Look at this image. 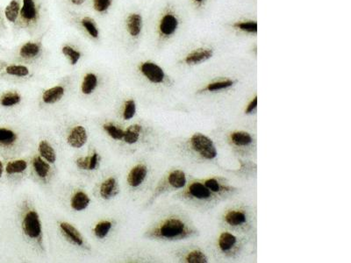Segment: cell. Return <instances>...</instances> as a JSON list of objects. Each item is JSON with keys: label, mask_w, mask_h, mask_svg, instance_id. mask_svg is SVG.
<instances>
[{"label": "cell", "mask_w": 351, "mask_h": 263, "mask_svg": "<svg viewBox=\"0 0 351 263\" xmlns=\"http://www.w3.org/2000/svg\"><path fill=\"white\" fill-rule=\"evenodd\" d=\"M199 231L190 218L185 215H170L162 219L145 233L151 240L163 241H179L196 238Z\"/></svg>", "instance_id": "obj_1"}, {"label": "cell", "mask_w": 351, "mask_h": 263, "mask_svg": "<svg viewBox=\"0 0 351 263\" xmlns=\"http://www.w3.org/2000/svg\"><path fill=\"white\" fill-rule=\"evenodd\" d=\"M183 189L179 195L180 199L196 210H212L222 201L199 180L187 182Z\"/></svg>", "instance_id": "obj_2"}, {"label": "cell", "mask_w": 351, "mask_h": 263, "mask_svg": "<svg viewBox=\"0 0 351 263\" xmlns=\"http://www.w3.org/2000/svg\"><path fill=\"white\" fill-rule=\"evenodd\" d=\"M220 221L227 230L244 236H251L255 231L253 212L245 205H235L227 209L220 217Z\"/></svg>", "instance_id": "obj_3"}, {"label": "cell", "mask_w": 351, "mask_h": 263, "mask_svg": "<svg viewBox=\"0 0 351 263\" xmlns=\"http://www.w3.org/2000/svg\"><path fill=\"white\" fill-rule=\"evenodd\" d=\"M19 19L14 24L16 32H25L34 35L43 25L44 7L41 0H21Z\"/></svg>", "instance_id": "obj_4"}, {"label": "cell", "mask_w": 351, "mask_h": 263, "mask_svg": "<svg viewBox=\"0 0 351 263\" xmlns=\"http://www.w3.org/2000/svg\"><path fill=\"white\" fill-rule=\"evenodd\" d=\"M185 150L197 162H213L218 157V150L213 140L202 133H195L185 143Z\"/></svg>", "instance_id": "obj_5"}, {"label": "cell", "mask_w": 351, "mask_h": 263, "mask_svg": "<svg viewBox=\"0 0 351 263\" xmlns=\"http://www.w3.org/2000/svg\"><path fill=\"white\" fill-rule=\"evenodd\" d=\"M181 27V18L172 7H168L161 13L157 25L156 35L159 43H164L175 37Z\"/></svg>", "instance_id": "obj_6"}, {"label": "cell", "mask_w": 351, "mask_h": 263, "mask_svg": "<svg viewBox=\"0 0 351 263\" xmlns=\"http://www.w3.org/2000/svg\"><path fill=\"white\" fill-rule=\"evenodd\" d=\"M246 236L237 235L235 232L226 230L220 232L216 240L217 252L227 259H235L244 250Z\"/></svg>", "instance_id": "obj_7"}, {"label": "cell", "mask_w": 351, "mask_h": 263, "mask_svg": "<svg viewBox=\"0 0 351 263\" xmlns=\"http://www.w3.org/2000/svg\"><path fill=\"white\" fill-rule=\"evenodd\" d=\"M227 143L232 150L241 156H248L256 150V140L245 130H233L227 135Z\"/></svg>", "instance_id": "obj_8"}, {"label": "cell", "mask_w": 351, "mask_h": 263, "mask_svg": "<svg viewBox=\"0 0 351 263\" xmlns=\"http://www.w3.org/2000/svg\"><path fill=\"white\" fill-rule=\"evenodd\" d=\"M144 29L143 17L138 12H131L126 15L123 20V36L129 43L138 42Z\"/></svg>", "instance_id": "obj_9"}, {"label": "cell", "mask_w": 351, "mask_h": 263, "mask_svg": "<svg viewBox=\"0 0 351 263\" xmlns=\"http://www.w3.org/2000/svg\"><path fill=\"white\" fill-rule=\"evenodd\" d=\"M44 47L42 38L35 41H27L19 45L14 52V58L17 61L33 63L41 59L43 56Z\"/></svg>", "instance_id": "obj_10"}, {"label": "cell", "mask_w": 351, "mask_h": 263, "mask_svg": "<svg viewBox=\"0 0 351 263\" xmlns=\"http://www.w3.org/2000/svg\"><path fill=\"white\" fill-rule=\"evenodd\" d=\"M139 72L147 81L153 85H166L169 83V76L164 69L151 60L141 62L138 66Z\"/></svg>", "instance_id": "obj_11"}, {"label": "cell", "mask_w": 351, "mask_h": 263, "mask_svg": "<svg viewBox=\"0 0 351 263\" xmlns=\"http://www.w3.org/2000/svg\"><path fill=\"white\" fill-rule=\"evenodd\" d=\"M202 182L222 201L230 198L238 192V189L231 185L228 179L221 176H210L202 180Z\"/></svg>", "instance_id": "obj_12"}, {"label": "cell", "mask_w": 351, "mask_h": 263, "mask_svg": "<svg viewBox=\"0 0 351 263\" xmlns=\"http://www.w3.org/2000/svg\"><path fill=\"white\" fill-rule=\"evenodd\" d=\"M187 183V177L185 171L182 169H174L167 175L163 182L158 185L155 191L154 197H159L161 194L169 190H180L185 187Z\"/></svg>", "instance_id": "obj_13"}, {"label": "cell", "mask_w": 351, "mask_h": 263, "mask_svg": "<svg viewBox=\"0 0 351 263\" xmlns=\"http://www.w3.org/2000/svg\"><path fill=\"white\" fill-rule=\"evenodd\" d=\"M22 230L26 236L32 240H39L41 238L42 233L41 219L35 211H29L24 215L22 219Z\"/></svg>", "instance_id": "obj_14"}, {"label": "cell", "mask_w": 351, "mask_h": 263, "mask_svg": "<svg viewBox=\"0 0 351 263\" xmlns=\"http://www.w3.org/2000/svg\"><path fill=\"white\" fill-rule=\"evenodd\" d=\"M213 55L214 50L212 47H197L185 55L182 59V63L189 67L200 65L213 58Z\"/></svg>", "instance_id": "obj_15"}, {"label": "cell", "mask_w": 351, "mask_h": 263, "mask_svg": "<svg viewBox=\"0 0 351 263\" xmlns=\"http://www.w3.org/2000/svg\"><path fill=\"white\" fill-rule=\"evenodd\" d=\"M237 84V80L229 77H224V78L215 79L213 81L209 82L208 84L197 90V95L203 94H214L219 93L222 91H229L233 87H235Z\"/></svg>", "instance_id": "obj_16"}, {"label": "cell", "mask_w": 351, "mask_h": 263, "mask_svg": "<svg viewBox=\"0 0 351 263\" xmlns=\"http://www.w3.org/2000/svg\"><path fill=\"white\" fill-rule=\"evenodd\" d=\"M79 25L89 37L97 41L101 37V31L97 22L91 16H83L79 19Z\"/></svg>", "instance_id": "obj_17"}, {"label": "cell", "mask_w": 351, "mask_h": 263, "mask_svg": "<svg viewBox=\"0 0 351 263\" xmlns=\"http://www.w3.org/2000/svg\"><path fill=\"white\" fill-rule=\"evenodd\" d=\"M87 132L84 126L77 125L69 133V136L67 138L68 144L74 148H80L84 147L87 142Z\"/></svg>", "instance_id": "obj_18"}, {"label": "cell", "mask_w": 351, "mask_h": 263, "mask_svg": "<svg viewBox=\"0 0 351 263\" xmlns=\"http://www.w3.org/2000/svg\"><path fill=\"white\" fill-rule=\"evenodd\" d=\"M147 175V168L144 164H138L129 171L128 175V183L133 188L139 187L144 182Z\"/></svg>", "instance_id": "obj_19"}, {"label": "cell", "mask_w": 351, "mask_h": 263, "mask_svg": "<svg viewBox=\"0 0 351 263\" xmlns=\"http://www.w3.org/2000/svg\"><path fill=\"white\" fill-rule=\"evenodd\" d=\"M59 226L63 236L69 242H71L72 244L77 245V246H79V247L84 246V238H83V236L79 232V230L74 227L71 224L67 222H62L60 223Z\"/></svg>", "instance_id": "obj_20"}, {"label": "cell", "mask_w": 351, "mask_h": 263, "mask_svg": "<svg viewBox=\"0 0 351 263\" xmlns=\"http://www.w3.org/2000/svg\"><path fill=\"white\" fill-rule=\"evenodd\" d=\"M181 261L186 263H207L209 262V258L201 248H193L184 252Z\"/></svg>", "instance_id": "obj_21"}, {"label": "cell", "mask_w": 351, "mask_h": 263, "mask_svg": "<svg viewBox=\"0 0 351 263\" xmlns=\"http://www.w3.org/2000/svg\"><path fill=\"white\" fill-rule=\"evenodd\" d=\"M231 28L235 31L240 32L245 35H256L258 31L257 21L255 19L237 20L233 23Z\"/></svg>", "instance_id": "obj_22"}, {"label": "cell", "mask_w": 351, "mask_h": 263, "mask_svg": "<svg viewBox=\"0 0 351 263\" xmlns=\"http://www.w3.org/2000/svg\"><path fill=\"white\" fill-rule=\"evenodd\" d=\"M118 182L114 177H109L102 182L99 189V194L103 199L109 200L115 197L118 193Z\"/></svg>", "instance_id": "obj_23"}, {"label": "cell", "mask_w": 351, "mask_h": 263, "mask_svg": "<svg viewBox=\"0 0 351 263\" xmlns=\"http://www.w3.org/2000/svg\"><path fill=\"white\" fill-rule=\"evenodd\" d=\"M21 0H11L10 3L4 10L5 19L11 24H15L19 19V13L21 9Z\"/></svg>", "instance_id": "obj_24"}, {"label": "cell", "mask_w": 351, "mask_h": 263, "mask_svg": "<svg viewBox=\"0 0 351 263\" xmlns=\"http://www.w3.org/2000/svg\"><path fill=\"white\" fill-rule=\"evenodd\" d=\"M65 94V89L62 85H57L49 88L44 91L42 94V101L45 103H55L63 98Z\"/></svg>", "instance_id": "obj_25"}, {"label": "cell", "mask_w": 351, "mask_h": 263, "mask_svg": "<svg viewBox=\"0 0 351 263\" xmlns=\"http://www.w3.org/2000/svg\"><path fill=\"white\" fill-rule=\"evenodd\" d=\"M61 50H62V54L63 56L68 59L69 63L73 66L77 65L83 57V54L79 47L71 43L64 44L61 48Z\"/></svg>", "instance_id": "obj_26"}, {"label": "cell", "mask_w": 351, "mask_h": 263, "mask_svg": "<svg viewBox=\"0 0 351 263\" xmlns=\"http://www.w3.org/2000/svg\"><path fill=\"white\" fill-rule=\"evenodd\" d=\"M98 85L97 75L93 72L86 73L81 84V91L83 94L91 95L94 92Z\"/></svg>", "instance_id": "obj_27"}, {"label": "cell", "mask_w": 351, "mask_h": 263, "mask_svg": "<svg viewBox=\"0 0 351 263\" xmlns=\"http://www.w3.org/2000/svg\"><path fill=\"white\" fill-rule=\"evenodd\" d=\"M90 197L84 191H77L75 194L73 195L70 200V205L73 210L81 212L84 211L89 206L90 204Z\"/></svg>", "instance_id": "obj_28"}, {"label": "cell", "mask_w": 351, "mask_h": 263, "mask_svg": "<svg viewBox=\"0 0 351 263\" xmlns=\"http://www.w3.org/2000/svg\"><path fill=\"white\" fill-rule=\"evenodd\" d=\"M99 160H101L99 154L94 153L91 156L79 157V159L76 161V164L79 169L91 171L97 169Z\"/></svg>", "instance_id": "obj_29"}, {"label": "cell", "mask_w": 351, "mask_h": 263, "mask_svg": "<svg viewBox=\"0 0 351 263\" xmlns=\"http://www.w3.org/2000/svg\"><path fill=\"white\" fill-rule=\"evenodd\" d=\"M5 74L10 77L25 78L30 75L29 68L20 64H11L6 67Z\"/></svg>", "instance_id": "obj_30"}, {"label": "cell", "mask_w": 351, "mask_h": 263, "mask_svg": "<svg viewBox=\"0 0 351 263\" xmlns=\"http://www.w3.org/2000/svg\"><path fill=\"white\" fill-rule=\"evenodd\" d=\"M142 127L141 125H132L124 131L122 141L129 145L135 144L140 139Z\"/></svg>", "instance_id": "obj_31"}, {"label": "cell", "mask_w": 351, "mask_h": 263, "mask_svg": "<svg viewBox=\"0 0 351 263\" xmlns=\"http://www.w3.org/2000/svg\"><path fill=\"white\" fill-rule=\"evenodd\" d=\"M39 152L44 160L54 163L57 161V153L53 147L47 141H41L39 144Z\"/></svg>", "instance_id": "obj_32"}, {"label": "cell", "mask_w": 351, "mask_h": 263, "mask_svg": "<svg viewBox=\"0 0 351 263\" xmlns=\"http://www.w3.org/2000/svg\"><path fill=\"white\" fill-rule=\"evenodd\" d=\"M21 96L17 91H7L0 97V104L4 107H14L20 103Z\"/></svg>", "instance_id": "obj_33"}, {"label": "cell", "mask_w": 351, "mask_h": 263, "mask_svg": "<svg viewBox=\"0 0 351 263\" xmlns=\"http://www.w3.org/2000/svg\"><path fill=\"white\" fill-rule=\"evenodd\" d=\"M33 165H34L35 171L39 177L43 179L46 178L49 174L51 167L41 157H35V159L33 161Z\"/></svg>", "instance_id": "obj_34"}, {"label": "cell", "mask_w": 351, "mask_h": 263, "mask_svg": "<svg viewBox=\"0 0 351 263\" xmlns=\"http://www.w3.org/2000/svg\"><path fill=\"white\" fill-rule=\"evenodd\" d=\"M235 172L244 177H253L257 173V165L249 161H240V167Z\"/></svg>", "instance_id": "obj_35"}, {"label": "cell", "mask_w": 351, "mask_h": 263, "mask_svg": "<svg viewBox=\"0 0 351 263\" xmlns=\"http://www.w3.org/2000/svg\"><path fill=\"white\" fill-rule=\"evenodd\" d=\"M17 141V135L14 132L7 128H0V145L11 146Z\"/></svg>", "instance_id": "obj_36"}, {"label": "cell", "mask_w": 351, "mask_h": 263, "mask_svg": "<svg viewBox=\"0 0 351 263\" xmlns=\"http://www.w3.org/2000/svg\"><path fill=\"white\" fill-rule=\"evenodd\" d=\"M112 226H113V224L108 220H104L97 223L93 230L95 236L98 239L106 238L107 234L109 233L110 230L112 229Z\"/></svg>", "instance_id": "obj_37"}, {"label": "cell", "mask_w": 351, "mask_h": 263, "mask_svg": "<svg viewBox=\"0 0 351 263\" xmlns=\"http://www.w3.org/2000/svg\"><path fill=\"white\" fill-rule=\"evenodd\" d=\"M113 0H92V7L96 13L105 15L113 6Z\"/></svg>", "instance_id": "obj_38"}, {"label": "cell", "mask_w": 351, "mask_h": 263, "mask_svg": "<svg viewBox=\"0 0 351 263\" xmlns=\"http://www.w3.org/2000/svg\"><path fill=\"white\" fill-rule=\"evenodd\" d=\"M103 128L105 131L107 132V135H109L110 137H112L113 140L122 141L123 135H124V131L122 129L113 125V123L104 124Z\"/></svg>", "instance_id": "obj_39"}, {"label": "cell", "mask_w": 351, "mask_h": 263, "mask_svg": "<svg viewBox=\"0 0 351 263\" xmlns=\"http://www.w3.org/2000/svg\"><path fill=\"white\" fill-rule=\"evenodd\" d=\"M28 167L27 162L24 160H17L8 163L6 168L7 174L13 175V174H19L25 171L26 169Z\"/></svg>", "instance_id": "obj_40"}, {"label": "cell", "mask_w": 351, "mask_h": 263, "mask_svg": "<svg viewBox=\"0 0 351 263\" xmlns=\"http://www.w3.org/2000/svg\"><path fill=\"white\" fill-rule=\"evenodd\" d=\"M136 113V103L134 99H129L124 103V109H123V118L126 120L131 119L135 116Z\"/></svg>", "instance_id": "obj_41"}, {"label": "cell", "mask_w": 351, "mask_h": 263, "mask_svg": "<svg viewBox=\"0 0 351 263\" xmlns=\"http://www.w3.org/2000/svg\"><path fill=\"white\" fill-rule=\"evenodd\" d=\"M257 96L256 95L254 97L251 98V100L248 102L247 107L245 108L244 113L245 115H253V113L257 111Z\"/></svg>", "instance_id": "obj_42"}, {"label": "cell", "mask_w": 351, "mask_h": 263, "mask_svg": "<svg viewBox=\"0 0 351 263\" xmlns=\"http://www.w3.org/2000/svg\"><path fill=\"white\" fill-rule=\"evenodd\" d=\"M7 27L6 23V19L4 16V13L0 8V37H2L7 32Z\"/></svg>", "instance_id": "obj_43"}, {"label": "cell", "mask_w": 351, "mask_h": 263, "mask_svg": "<svg viewBox=\"0 0 351 263\" xmlns=\"http://www.w3.org/2000/svg\"><path fill=\"white\" fill-rule=\"evenodd\" d=\"M207 1L208 0H191V2L193 4V6L196 8H198V9L203 8L207 5Z\"/></svg>", "instance_id": "obj_44"}, {"label": "cell", "mask_w": 351, "mask_h": 263, "mask_svg": "<svg viewBox=\"0 0 351 263\" xmlns=\"http://www.w3.org/2000/svg\"><path fill=\"white\" fill-rule=\"evenodd\" d=\"M86 0H70V2L75 5V6H81L83 4L85 3Z\"/></svg>", "instance_id": "obj_45"}, {"label": "cell", "mask_w": 351, "mask_h": 263, "mask_svg": "<svg viewBox=\"0 0 351 263\" xmlns=\"http://www.w3.org/2000/svg\"><path fill=\"white\" fill-rule=\"evenodd\" d=\"M2 174H3V164L0 162V178L2 176Z\"/></svg>", "instance_id": "obj_46"}, {"label": "cell", "mask_w": 351, "mask_h": 263, "mask_svg": "<svg viewBox=\"0 0 351 263\" xmlns=\"http://www.w3.org/2000/svg\"><path fill=\"white\" fill-rule=\"evenodd\" d=\"M0 70H1V63H0Z\"/></svg>", "instance_id": "obj_47"}]
</instances>
